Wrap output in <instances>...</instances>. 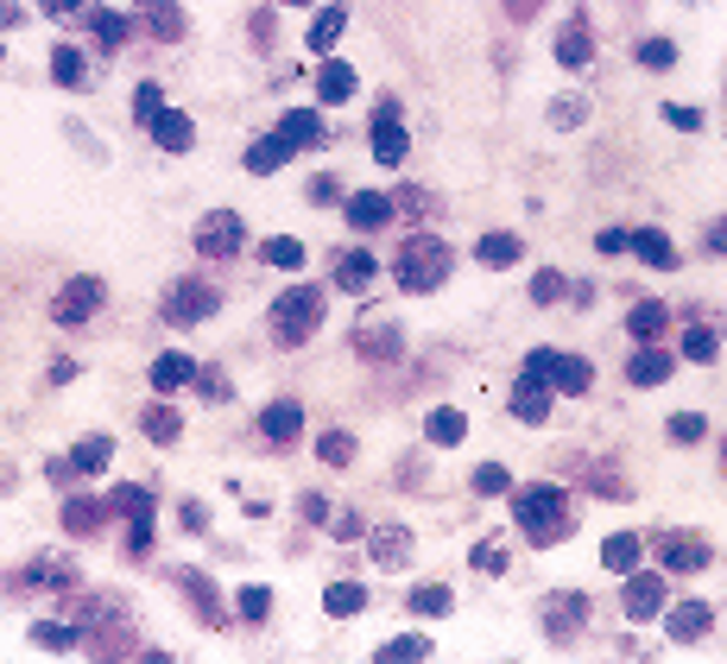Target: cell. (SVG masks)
I'll list each match as a JSON object with an SVG mask.
<instances>
[{
    "label": "cell",
    "mask_w": 727,
    "mask_h": 664,
    "mask_svg": "<svg viewBox=\"0 0 727 664\" xmlns=\"http://www.w3.org/2000/svg\"><path fill=\"white\" fill-rule=\"evenodd\" d=\"M708 627H715V608H708V601H683V608L664 613V633L683 639V645H690V639H703Z\"/></svg>",
    "instance_id": "7c38bea8"
},
{
    "label": "cell",
    "mask_w": 727,
    "mask_h": 664,
    "mask_svg": "<svg viewBox=\"0 0 727 664\" xmlns=\"http://www.w3.org/2000/svg\"><path fill=\"white\" fill-rule=\"evenodd\" d=\"M582 620H588V601H582V595H551V601H544V633L551 639L576 633Z\"/></svg>",
    "instance_id": "5bb4252c"
},
{
    "label": "cell",
    "mask_w": 727,
    "mask_h": 664,
    "mask_svg": "<svg viewBox=\"0 0 727 664\" xmlns=\"http://www.w3.org/2000/svg\"><path fill=\"white\" fill-rule=\"evenodd\" d=\"M708 247H715V254H727V222H715V229H708Z\"/></svg>",
    "instance_id": "6125c7cd"
},
{
    "label": "cell",
    "mask_w": 727,
    "mask_h": 664,
    "mask_svg": "<svg viewBox=\"0 0 727 664\" xmlns=\"http://www.w3.org/2000/svg\"><path fill=\"white\" fill-rule=\"evenodd\" d=\"M639 64H646V70H671V64H678V45H671V38H646V45H639Z\"/></svg>",
    "instance_id": "7bdbcfd3"
},
{
    "label": "cell",
    "mask_w": 727,
    "mask_h": 664,
    "mask_svg": "<svg viewBox=\"0 0 727 664\" xmlns=\"http://www.w3.org/2000/svg\"><path fill=\"white\" fill-rule=\"evenodd\" d=\"M500 544H481V551H475V569H487V576H494V569H500Z\"/></svg>",
    "instance_id": "680465c9"
},
{
    "label": "cell",
    "mask_w": 727,
    "mask_h": 664,
    "mask_svg": "<svg viewBox=\"0 0 727 664\" xmlns=\"http://www.w3.org/2000/svg\"><path fill=\"white\" fill-rule=\"evenodd\" d=\"M273 613V595L266 588H241V620H266Z\"/></svg>",
    "instance_id": "681fc988"
},
{
    "label": "cell",
    "mask_w": 727,
    "mask_h": 664,
    "mask_svg": "<svg viewBox=\"0 0 727 664\" xmlns=\"http://www.w3.org/2000/svg\"><path fill=\"white\" fill-rule=\"evenodd\" d=\"M335 197H342V190H335L329 178H317V184H310V203H335Z\"/></svg>",
    "instance_id": "94428289"
},
{
    "label": "cell",
    "mask_w": 727,
    "mask_h": 664,
    "mask_svg": "<svg viewBox=\"0 0 727 664\" xmlns=\"http://www.w3.org/2000/svg\"><path fill=\"white\" fill-rule=\"evenodd\" d=\"M101 298H108V285H101L96 273H76V279L64 285V291H57V305H51V317H57L64 330H82V323H89V317L101 310Z\"/></svg>",
    "instance_id": "5b68a950"
},
{
    "label": "cell",
    "mask_w": 727,
    "mask_h": 664,
    "mask_svg": "<svg viewBox=\"0 0 727 664\" xmlns=\"http://www.w3.org/2000/svg\"><path fill=\"white\" fill-rule=\"evenodd\" d=\"M664 595H671V576H632L627 583V620H652V613H664Z\"/></svg>",
    "instance_id": "9c48e42d"
},
{
    "label": "cell",
    "mask_w": 727,
    "mask_h": 664,
    "mask_svg": "<svg viewBox=\"0 0 727 664\" xmlns=\"http://www.w3.org/2000/svg\"><path fill=\"white\" fill-rule=\"evenodd\" d=\"M722 468H727V443H722Z\"/></svg>",
    "instance_id": "03108f58"
},
{
    "label": "cell",
    "mask_w": 727,
    "mask_h": 664,
    "mask_svg": "<svg viewBox=\"0 0 727 664\" xmlns=\"http://www.w3.org/2000/svg\"><path fill=\"white\" fill-rule=\"evenodd\" d=\"M582 114H588V108H582L576 96H570V102H557V108H551V121H557V128H582Z\"/></svg>",
    "instance_id": "11a10c76"
},
{
    "label": "cell",
    "mask_w": 727,
    "mask_h": 664,
    "mask_svg": "<svg viewBox=\"0 0 727 664\" xmlns=\"http://www.w3.org/2000/svg\"><path fill=\"white\" fill-rule=\"evenodd\" d=\"M96 519H101L96 500H70V507H64V525H70V532H96Z\"/></svg>",
    "instance_id": "bcb514c9"
},
{
    "label": "cell",
    "mask_w": 727,
    "mask_h": 664,
    "mask_svg": "<svg viewBox=\"0 0 727 664\" xmlns=\"http://www.w3.org/2000/svg\"><path fill=\"white\" fill-rule=\"evenodd\" d=\"M683 361H715V330H708V323L683 330Z\"/></svg>",
    "instance_id": "60d3db41"
},
{
    "label": "cell",
    "mask_w": 727,
    "mask_h": 664,
    "mask_svg": "<svg viewBox=\"0 0 727 664\" xmlns=\"http://www.w3.org/2000/svg\"><path fill=\"white\" fill-rule=\"evenodd\" d=\"M278 133H285L291 146H323V121H317L310 108H298V114H285V121H278Z\"/></svg>",
    "instance_id": "f1b7e54d"
},
{
    "label": "cell",
    "mask_w": 727,
    "mask_h": 664,
    "mask_svg": "<svg viewBox=\"0 0 727 664\" xmlns=\"http://www.w3.org/2000/svg\"><path fill=\"white\" fill-rule=\"evenodd\" d=\"M140 13L152 20L158 38H184V13H177V0H140Z\"/></svg>",
    "instance_id": "f546056e"
},
{
    "label": "cell",
    "mask_w": 727,
    "mask_h": 664,
    "mask_svg": "<svg viewBox=\"0 0 727 664\" xmlns=\"http://www.w3.org/2000/svg\"><path fill=\"white\" fill-rule=\"evenodd\" d=\"M425 436H430V443H443V450H450V443H462V436H469V418H462L455 406H437V411L425 418Z\"/></svg>",
    "instance_id": "7402d4cb"
},
{
    "label": "cell",
    "mask_w": 727,
    "mask_h": 664,
    "mask_svg": "<svg viewBox=\"0 0 727 664\" xmlns=\"http://www.w3.org/2000/svg\"><path fill=\"white\" fill-rule=\"evenodd\" d=\"M82 0H45V13H76Z\"/></svg>",
    "instance_id": "be15d7a7"
},
{
    "label": "cell",
    "mask_w": 727,
    "mask_h": 664,
    "mask_svg": "<svg viewBox=\"0 0 727 664\" xmlns=\"http://www.w3.org/2000/svg\"><path fill=\"white\" fill-rule=\"evenodd\" d=\"M481 266H519V234H481V247H475Z\"/></svg>",
    "instance_id": "4316f807"
},
{
    "label": "cell",
    "mask_w": 727,
    "mask_h": 664,
    "mask_svg": "<svg viewBox=\"0 0 727 664\" xmlns=\"http://www.w3.org/2000/svg\"><path fill=\"white\" fill-rule=\"evenodd\" d=\"M190 380H197L190 355H158L152 361V386H158V392H177V386H190Z\"/></svg>",
    "instance_id": "d4e9b609"
},
{
    "label": "cell",
    "mask_w": 727,
    "mask_h": 664,
    "mask_svg": "<svg viewBox=\"0 0 727 664\" xmlns=\"http://www.w3.org/2000/svg\"><path fill=\"white\" fill-rule=\"evenodd\" d=\"M588 57H595L588 26H563L557 32V64H563V70H588Z\"/></svg>",
    "instance_id": "d6986e66"
},
{
    "label": "cell",
    "mask_w": 727,
    "mask_h": 664,
    "mask_svg": "<svg viewBox=\"0 0 727 664\" xmlns=\"http://www.w3.org/2000/svg\"><path fill=\"white\" fill-rule=\"evenodd\" d=\"M455 608V595L443 583H425V588H411V613H430V620H437V613H450Z\"/></svg>",
    "instance_id": "8d00e7d4"
},
{
    "label": "cell",
    "mask_w": 727,
    "mask_h": 664,
    "mask_svg": "<svg viewBox=\"0 0 727 664\" xmlns=\"http://www.w3.org/2000/svg\"><path fill=\"white\" fill-rule=\"evenodd\" d=\"M317 456H323V462H335V468H342V462H354V436H349V431H329L323 443H317Z\"/></svg>",
    "instance_id": "f6af8a7d"
},
{
    "label": "cell",
    "mask_w": 727,
    "mask_h": 664,
    "mask_svg": "<svg viewBox=\"0 0 727 664\" xmlns=\"http://www.w3.org/2000/svg\"><path fill=\"white\" fill-rule=\"evenodd\" d=\"M627 330L639 335V342H658V335L671 330V310L658 305V298H646V305H632V317H627Z\"/></svg>",
    "instance_id": "603a6c76"
},
{
    "label": "cell",
    "mask_w": 727,
    "mask_h": 664,
    "mask_svg": "<svg viewBox=\"0 0 727 664\" xmlns=\"http://www.w3.org/2000/svg\"><path fill=\"white\" fill-rule=\"evenodd\" d=\"M374 557L379 563H399L405 557V525H379V532H374Z\"/></svg>",
    "instance_id": "b9f144b4"
},
{
    "label": "cell",
    "mask_w": 727,
    "mask_h": 664,
    "mask_svg": "<svg viewBox=\"0 0 727 664\" xmlns=\"http://www.w3.org/2000/svg\"><path fill=\"white\" fill-rule=\"evenodd\" d=\"M234 247H241V215H234V209H216V215H202L197 254H202V259H228Z\"/></svg>",
    "instance_id": "52a82bcc"
},
{
    "label": "cell",
    "mask_w": 727,
    "mask_h": 664,
    "mask_svg": "<svg viewBox=\"0 0 727 664\" xmlns=\"http://www.w3.org/2000/svg\"><path fill=\"white\" fill-rule=\"evenodd\" d=\"M475 487H481V494H506L513 482H506V468H500V462H481V468H475Z\"/></svg>",
    "instance_id": "f907efd6"
},
{
    "label": "cell",
    "mask_w": 727,
    "mask_h": 664,
    "mask_svg": "<svg viewBox=\"0 0 727 664\" xmlns=\"http://www.w3.org/2000/svg\"><path fill=\"white\" fill-rule=\"evenodd\" d=\"M658 557H664V569L671 576H696V569H708V544L703 538H658Z\"/></svg>",
    "instance_id": "ba28073f"
},
{
    "label": "cell",
    "mask_w": 727,
    "mask_h": 664,
    "mask_svg": "<svg viewBox=\"0 0 727 664\" xmlns=\"http://www.w3.org/2000/svg\"><path fill=\"white\" fill-rule=\"evenodd\" d=\"M671 367H678V361H671V348H658V342H646V348H639V355H632V386H664L671 380Z\"/></svg>",
    "instance_id": "e0dca14e"
},
{
    "label": "cell",
    "mask_w": 727,
    "mask_h": 664,
    "mask_svg": "<svg viewBox=\"0 0 727 664\" xmlns=\"http://www.w3.org/2000/svg\"><path fill=\"white\" fill-rule=\"evenodd\" d=\"M216 285H202V279H184L177 291H165V317H172L177 330H197V323H209L216 317Z\"/></svg>",
    "instance_id": "8992f818"
},
{
    "label": "cell",
    "mask_w": 727,
    "mask_h": 664,
    "mask_svg": "<svg viewBox=\"0 0 727 664\" xmlns=\"http://www.w3.org/2000/svg\"><path fill=\"white\" fill-rule=\"evenodd\" d=\"M405 153H411V133L393 121V108H386V121L374 128V158L379 165H405Z\"/></svg>",
    "instance_id": "ac0fdd59"
},
{
    "label": "cell",
    "mask_w": 727,
    "mask_h": 664,
    "mask_svg": "<svg viewBox=\"0 0 727 664\" xmlns=\"http://www.w3.org/2000/svg\"><path fill=\"white\" fill-rule=\"evenodd\" d=\"M51 77L64 82V89H82V82H89V70H82V52L57 45V52H51Z\"/></svg>",
    "instance_id": "e575fe53"
},
{
    "label": "cell",
    "mask_w": 727,
    "mask_h": 664,
    "mask_svg": "<svg viewBox=\"0 0 727 664\" xmlns=\"http://www.w3.org/2000/svg\"><path fill=\"white\" fill-rule=\"evenodd\" d=\"M374 273H379V259L361 254V247L335 259V285H342V291H367V285H374Z\"/></svg>",
    "instance_id": "44dd1931"
},
{
    "label": "cell",
    "mask_w": 727,
    "mask_h": 664,
    "mask_svg": "<svg viewBox=\"0 0 727 664\" xmlns=\"http://www.w3.org/2000/svg\"><path fill=\"white\" fill-rule=\"evenodd\" d=\"M89 20H96V38L108 45V52H121V45H126V20H121V13H108V7H101V13H89Z\"/></svg>",
    "instance_id": "f35d334b"
},
{
    "label": "cell",
    "mask_w": 727,
    "mask_h": 664,
    "mask_svg": "<svg viewBox=\"0 0 727 664\" xmlns=\"http://www.w3.org/2000/svg\"><path fill=\"white\" fill-rule=\"evenodd\" d=\"M108 456H114V443H108V436H82V443H76V475H101V468H108Z\"/></svg>",
    "instance_id": "d6a6232c"
},
{
    "label": "cell",
    "mask_w": 727,
    "mask_h": 664,
    "mask_svg": "<svg viewBox=\"0 0 727 664\" xmlns=\"http://www.w3.org/2000/svg\"><path fill=\"white\" fill-rule=\"evenodd\" d=\"M602 563H607V569H620V576H632V563H639V538H632V532H614L602 544Z\"/></svg>",
    "instance_id": "1f68e13d"
},
{
    "label": "cell",
    "mask_w": 727,
    "mask_h": 664,
    "mask_svg": "<svg viewBox=\"0 0 727 664\" xmlns=\"http://www.w3.org/2000/svg\"><path fill=\"white\" fill-rule=\"evenodd\" d=\"M291 153H298V146H291L285 133H266V140H253V146H247V171H260V178H266V171H278Z\"/></svg>",
    "instance_id": "ffe728a7"
},
{
    "label": "cell",
    "mask_w": 727,
    "mask_h": 664,
    "mask_svg": "<svg viewBox=\"0 0 727 664\" xmlns=\"http://www.w3.org/2000/svg\"><path fill=\"white\" fill-rule=\"evenodd\" d=\"M531 298H538V305H557V298H563V273H538V279H531Z\"/></svg>",
    "instance_id": "816d5d0a"
},
{
    "label": "cell",
    "mask_w": 727,
    "mask_h": 664,
    "mask_svg": "<svg viewBox=\"0 0 727 664\" xmlns=\"http://www.w3.org/2000/svg\"><path fill=\"white\" fill-rule=\"evenodd\" d=\"M146 133L165 146V153H190V140H197V133H190V121H184L177 108H158V114L146 121Z\"/></svg>",
    "instance_id": "9a60e30c"
},
{
    "label": "cell",
    "mask_w": 727,
    "mask_h": 664,
    "mask_svg": "<svg viewBox=\"0 0 727 664\" xmlns=\"http://www.w3.org/2000/svg\"><path fill=\"white\" fill-rule=\"evenodd\" d=\"M354 89H361L354 64H335V57H329L323 70H317V102H323V108H342V102L354 96Z\"/></svg>",
    "instance_id": "8fae6325"
},
{
    "label": "cell",
    "mask_w": 727,
    "mask_h": 664,
    "mask_svg": "<svg viewBox=\"0 0 727 664\" xmlns=\"http://www.w3.org/2000/svg\"><path fill=\"white\" fill-rule=\"evenodd\" d=\"M285 7H310V0H285Z\"/></svg>",
    "instance_id": "e7e4bbea"
},
{
    "label": "cell",
    "mask_w": 727,
    "mask_h": 664,
    "mask_svg": "<svg viewBox=\"0 0 727 664\" xmlns=\"http://www.w3.org/2000/svg\"><path fill=\"white\" fill-rule=\"evenodd\" d=\"M108 512H126L133 525H152V494H146V487H114Z\"/></svg>",
    "instance_id": "4dcf8cb0"
},
{
    "label": "cell",
    "mask_w": 727,
    "mask_h": 664,
    "mask_svg": "<svg viewBox=\"0 0 727 664\" xmlns=\"http://www.w3.org/2000/svg\"><path fill=\"white\" fill-rule=\"evenodd\" d=\"M177 583H184V595L197 601V613L209 620V627H222V601H216V595L202 588V576H197V569H177Z\"/></svg>",
    "instance_id": "836d02e7"
},
{
    "label": "cell",
    "mask_w": 727,
    "mask_h": 664,
    "mask_svg": "<svg viewBox=\"0 0 727 664\" xmlns=\"http://www.w3.org/2000/svg\"><path fill=\"white\" fill-rule=\"evenodd\" d=\"M140 424H146V436H152V443H177V431H184V418H177L172 406H152L146 418H140Z\"/></svg>",
    "instance_id": "74e56055"
},
{
    "label": "cell",
    "mask_w": 727,
    "mask_h": 664,
    "mask_svg": "<svg viewBox=\"0 0 727 664\" xmlns=\"http://www.w3.org/2000/svg\"><path fill=\"white\" fill-rule=\"evenodd\" d=\"M304 519H310V525H323V519H329V500H323V494H310V500H304Z\"/></svg>",
    "instance_id": "91938a15"
},
{
    "label": "cell",
    "mask_w": 727,
    "mask_h": 664,
    "mask_svg": "<svg viewBox=\"0 0 727 664\" xmlns=\"http://www.w3.org/2000/svg\"><path fill=\"white\" fill-rule=\"evenodd\" d=\"M349 229H361V234H374V229H386L393 222V197H379V190H361V197H349Z\"/></svg>",
    "instance_id": "30bf717a"
},
{
    "label": "cell",
    "mask_w": 727,
    "mask_h": 664,
    "mask_svg": "<svg viewBox=\"0 0 727 664\" xmlns=\"http://www.w3.org/2000/svg\"><path fill=\"white\" fill-rule=\"evenodd\" d=\"M526 374L531 380H544L551 392H588V380H595V367H588L582 355H557V348H531Z\"/></svg>",
    "instance_id": "277c9868"
},
{
    "label": "cell",
    "mask_w": 727,
    "mask_h": 664,
    "mask_svg": "<svg viewBox=\"0 0 727 664\" xmlns=\"http://www.w3.org/2000/svg\"><path fill=\"white\" fill-rule=\"evenodd\" d=\"M266 259H273V266H285V273H291V266H304V247H298V241H291V234H273V241H266Z\"/></svg>",
    "instance_id": "ee69618b"
},
{
    "label": "cell",
    "mask_w": 727,
    "mask_h": 664,
    "mask_svg": "<svg viewBox=\"0 0 727 664\" xmlns=\"http://www.w3.org/2000/svg\"><path fill=\"white\" fill-rule=\"evenodd\" d=\"M202 399H209V406H222V399H228V380H222V374H202Z\"/></svg>",
    "instance_id": "6f0895ef"
},
{
    "label": "cell",
    "mask_w": 727,
    "mask_h": 664,
    "mask_svg": "<svg viewBox=\"0 0 727 664\" xmlns=\"http://www.w3.org/2000/svg\"><path fill=\"white\" fill-rule=\"evenodd\" d=\"M354 348H361V355H399V330H393V323H374V330H361L354 335Z\"/></svg>",
    "instance_id": "d590c367"
},
{
    "label": "cell",
    "mask_w": 727,
    "mask_h": 664,
    "mask_svg": "<svg viewBox=\"0 0 727 664\" xmlns=\"http://www.w3.org/2000/svg\"><path fill=\"white\" fill-rule=\"evenodd\" d=\"M664 121H671V128H678V133H696V128H703V114H696V108H664Z\"/></svg>",
    "instance_id": "db71d44e"
},
{
    "label": "cell",
    "mask_w": 727,
    "mask_h": 664,
    "mask_svg": "<svg viewBox=\"0 0 727 664\" xmlns=\"http://www.w3.org/2000/svg\"><path fill=\"white\" fill-rule=\"evenodd\" d=\"M595 247H602V254H627L632 234H627V229H602V234H595Z\"/></svg>",
    "instance_id": "9f6ffc18"
},
{
    "label": "cell",
    "mask_w": 727,
    "mask_h": 664,
    "mask_svg": "<svg viewBox=\"0 0 727 664\" xmlns=\"http://www.w3.org/2000/svg\"><path fill=\"white\" fill-rule=\"evenodd\" d=\"M513 519L526 525L531 544H557V538L570 532V500L557 487H519L513 494Z\"/></svg>",
    "instance_id": "6da1fadb"
},
{
    "label": "cell",
    "mask_w": 727,
    "mask_h": 664,
    "mask_svg": "<svg viewBox=\"0 0 727 664\" xmlns=\"http://www.w3.org/2000/svg\"><path fill=\"white\" fill-rule=\"evenodd\" d=\"M703 411H678V418H671V436H678V443H703Z\"/></svg>",
    "instance_id": "7dc6e473"
},
{
    "label": "cell",
    "mask_w": 727,
    "mask_h": 664,
    "mask_svg": "<svg viewBox=\"0 0 727 664\" xmlns=\"http://www.w3.org/2000/svg\"><path fill=\"white\" fill-rule=\"evenodd\" d=\"M632 254L646 259V266H658V273H671V266H678V247H671L658 229H639V234H632Z\"/></svg>",
    "instance_id": "cb8c5ba5"
},
{
    "label": "cell",
    "mask_w": 727,
    "mask_h": 664,
    "mask_svg": "<svg viewBox=\"0 0 727 664\" xmlns=\"http://www.w3.org/2000/svg\"><path fill=\"white\" fill-rule=\"evenodd\" d=\"M32 639H38V645H76V627H64V620H38Z\"/></svg>",
    "instance_id": "c3c4849f"
},
{
    "label": "cell",
    "mask_w": 727,
    "mask_h": 664,
    "mask_svg": "<svg viewBox=\"0 0 727 664\" xmlns=\"http://www.w3.org/2000/svg\"><path fill=\"white\" fill-rule=\"evenodd\" d=\"M393 273H399V285L411 298H418V291H437L443 273H450V247H443L437 234H411L399 247V259H393Z\"/></svg>",
    "instance_id": "7a4b0ae2"
},
{
    "label": "cell",
    "mask_w": 727,
    "mask_h": 664,
    "mask_svg": "<svg viewBox=\"0 0 727 664\" xmlns=\"http://www.w3.org/2000/svg\"><path fill=\"white\" fill-rule=\"evenodd\" d=\"M342 32H349V7H323V13L310 20V52H329Z\"/></svg>",
    "instance_id": "484cf974"
},
{
    "label": "cell",
    "mask_w": 727,
    "mask_h": 664,
    "mask_svg": "<svg viewBox=\"0 0 727 664\" xmlns=\"http://www.w3.org/2000/svg\"><path fill=\"white\" fill-rule=\"evenodd\" d=\"M158 108H165V96H158V82H140V96H133V114H140V121H152Z\"/></svg>",
    "instance_id": "f5cc1de1"
},
{
    "label": "cell",
    "mask_w": 727,
    "mask_h": 664,
    "mask_svg": "<svg viewBox=\"0 0 727 664\" xmlns=\"http://www.w3.org/2000/svg\"><path fill=\"white\" fill-rule=\"evenodd\" d=\"M513 411H519L526 424H544V418H551V386L531 380V374H519V386H513Z\"/></svg>",
    "instance_id": "2e32d148"
},
{
    "label": "cell",
    "mask_w": 727,
    "mask_h": 664,
    "mask_svg": "<svg viewBox=\"0 0 727 664\" xmlns=\"http://www.w3.org/2000/svg\"><path fill=\"white\" fill-rule=\"evenodd\" d=\"M317 323H323V291H317V285H291V291L273 305V335L285 342V348L310 342Z\"/></svg>",
    "instance_id": "3957f363"
},
{
    "label": "cell",
    "mask_w": 727,
    "mask_h": 664,
    "mask_svg": "<svg viewBox=\"0 0 727 664\" xmlns=\"http://www.w3.org/2000/svg\"><path fill=\"white\" fill-rule=\"evenodd\" d=\"M323 608L335 613V620H349V613H361V608H367V583H329Z\"/></svg>",
    "instance_id": "83f0119b"
},
{
    "label": "cell",
    "mask_w": 727,
    "mask_h": 664,
    "mask_svg": "<svg viewBox=\"0 0 727 664\" xmlns=\"http://www.w3.org/2000/svg\"><path fill=\"white\" fill-rule=\"evenodd\" d=\"M260 431L273 436V443H298L304 406H298V399H278V406H266V411H260Z\"/></svg>",
    "instance_id": "4fadbf2b"
},
{
    "label": "cell",
    "mask_w": 727,
    "mask_h": 664,
    "mask_svg": "<svg viewBox=\"0 0 727 664\" xmlns=\"http://www.w3.org/2000/svg\"><path fill=\"white\" fill-rule=\"evenodd\" d=\"M379 659H430V639L425 633H405V639H386Z\"/></svg>",
    "instance_id": "ab89813d"
}]
</instances>
